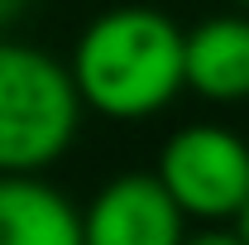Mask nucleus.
<instances>
[{
	"instance_id": "obj_1",
	"label": "nucleus",
	"mask_w": 249,
	"mask_h": 245,
	"mask_svg": "<svg viewBox=\"0 0 249 245\" xmlns=\"http://www.w3.org/2000/svg\"><path fill=\"white\" fill-rule=\"evenodd\" d=\"M182 34L154 5H115L96 15L72 48V82L82 106L106 121H149L187 87Z\"/></svg>"
},
{
	"instance_id": "obj_6",
	"label": "nucleus",
	"mask_w": 249,
	"mask_h": 245,
	"mask_svg": "<svg viewBox=\"0 0 249 245\" xmlns=\"http://www.w3.org/2000/svg\"><path fill=\"white\" fill-rule=\"evenodd\" d=\"M0 245H82V212L38 173H0Z\"/></svg>"
},
{
	"instance_id": "obj_3",
	"label": "nucleus",
	"mask_w": 249,
	"mask_h": 245,
	"mask_svg": "<svg viewBox=\"0 0 249 245\" xmlns=\"http://www.w3.org/2000/svg\"><path fill=\"white\" fill-rule=\"evenodd\" d=\"M154 173L192 221H230L249 202V144L211 121L173 130Z\"/></svg>"
},
{
	"instance_id": "obj_9",
	"label": "nucleus",
	"mask_w": 249,
	"mask_h": 245,
	"mask_svg": "<svg viewBox=\"0 0 249 245\" xmlns=\"http://www.w3.org/2000/svg\"><path fill=\"white\" fill-rule=\"evenodd\" d=\"M235 231H240V236H245V241H249V202H245V207H240V216H235Z\"/></svg>"
},
{
	"instance_id": "obj_5",
	"label": "nucleus",
	"mask_w": 249,
	"mask_h": 245,
	"mask_svg": "<svg viewBox=\"0 0 249 245\" xmlns=\"http://www.w3.org/2000/svg\"><path fill=\"white\" fill-rule=\"evenodd\" d=\"M187 92L206 101H249V20L211 15L182 34Z\"/></svg>"
},
{
	"instance_id": "obj_10",
	"label": "nucleus",
	"mask_w": 249,
	"mask_h": 245,
	"mask_svg": "<svg viewBox=\"0 0 249 245\" xmlns=\"http://www.w3.org/2000/svg\"><path fill=\"white\" fill-rule=\"evenodd\" d=\"M235 5H245V10H249V0H235Z\"/></svg>"
},
{
	"instance_id": "obj_2",
	"label": "nucleus",
	"mask_w": 249,
	"mask_h": 245,
	"mask_svg": "<svg viewBox=\"0 0 249 245\" xmlns=\"http://www.w3.org/2000/svg\"><path fill=\"white\" fill-rule=\"evenodd\" d=\"M82 96L53 53L0 39V173H43L77 140Z\"/></svg>"
},
{
	"instance_id": "obj_8",
	"label": "nucleus",
	"mask_w": 249,
	"mask_h": 245,
	"mask_svg": "<svg viewBox=\"0 0 249 245\" xmlns=\"http://www.w3.org/2000/svg\"><path fill=\"white\" fill-rule=\"evenodd\" d=\"M24 10H29V0H0V29H10Z\"/></svg>"
},
{
	"instance_id": "obj_4",
	"label": "nucleus",
	"mask_w": 249,
	"mask_h": 245,
	"mask_svg": "<svg viewBox=\"0 0 249 245\" xmlns=\"http://www.w3.org/2000/svg\"><path fill=\"white\" fill-rule=\"evenodd\" d=\"M187 212L158 173H120L82 212V245H182Z\"/></svg>"
},
{
	"instance_id": "obj_7",
	"label": "nucleus",
	"mask_w": 249,
	"mask_h": 245,
	"mask_svg": "<svg viewBox=\"0 0 249 245\" xmlns=\"http://www.w3.org/2000/svg\"><path fill=\"white\" fill-rule=\"evenodd\" d=\"M182 245H249L240 231H201V236H187Z\"/></svg>"
}]
</instances>
